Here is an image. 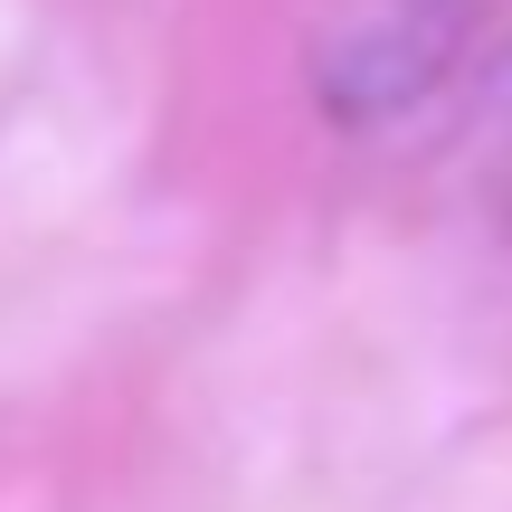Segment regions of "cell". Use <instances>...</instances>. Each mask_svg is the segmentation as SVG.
<instances>
[{
  "label": "cell",
  "mask_w": 512,
  "mask_h": 512,
  "mask_svg": "<svg viewBox=\"0 0 512 512\" xmlns=\"http://www.w3.org/2000/svg\"><path fill=\"white\" fill-rule=\"evenodd\" d=\"M446 67H456V29L418 19L408 0H380L313 48V95L332 105V124H389V114L427 105Z\"/></svg>",
  "instance_id": "cell-1"
},
{
  "label": "cell",
  "mask_w": 512,
  "mask_h": 512,
  "mask_svg": "<svg viewBox=\"0 0 512 512\" xmlns=\"http://www.w3.org/2000/svg\"><path fill=\"white\" fill-rule=\"evenodd\" d=\"M475 143H484V162H494V181L512 190V38L494 48V67H484V86H475Z\"/></svg>",
  "instance_id": "cell-2"
},
{
  "label": "cell",
  "mask_w": 512,
  "mask_h": 512,
  "mask_svg": "<svg viewBox=\"0 0 512 512\" xmlns=\"http://www.w3.org/2000/svg\"><path fill=\"white\" fill-rule=\"evenodd\" d=\"M408 10H418V19H437V29H456V38H465V29H475L484 10H494V0H408Z\"/></svg>",
  "instance_id": "cell-3"
}]
</instances>
